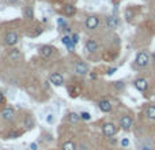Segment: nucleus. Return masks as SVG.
<instances>
[{"mask_svg":"<svg viewBox=\"0 0 155 150\" xmlns=\"http://www.w3.org/2000/svg\"><path fill=\"white\" fill-rule=\"evenodd\" d=\"M132 117L131 116H123L121 117V120H120V124H121V127L124 128V130H129V128L132 127Z\"/></svg>","mask_w":155,"mask_h":150,"instance_id":"obj_7","label":"nucleus"},{"mask_svg":"<svg viewBox=\"0 0 155 150\" xmlns=\"http://www.w3.org/2000/svg\"><path fill=\"white\" fill-rule=\"evenodd\" d=\"M121 145H123L124 147H126V146H128V145H129V139H128V138H124V139L121 140Z\"/></svg>","mask_w":155,"mask_h":150,"instance_id":"obj_24","label":"nucleus"},{"mask_svg":"<svg viewBox=\"0 0 155 150\" xmlns=\"http://www.w3.org/2000/svg\"><path fill=\"white\" fill-rule=\"evenodd\" d=\"M152 58H154V60H155V52H154V53H152Z\"/></svg>","mask_w":155,"mask_h":150,"instance_id":"obj_30","label":"nucleus"},{"mask_svg":"<svg viewBox=\"0 0 155 150\" xmlns=\"http://www.w3.org/2000/svg\"><path fill=\"white\" fill-rule=\"evenodd\" d=\"M14 116H15V111L12 108H6L1 112V119L3 120H12Z\"/></svg>","mask_w":155,"mask_h":150,"instance_id":"obj_6","label":"nucleus"},{"mask_svg":"<svg viewBox=\"0 0 155 150\" xmlns=\"http://www.w3.org/2000/svg\"><path fill=\"white\" fill-rule=\"evenodd\" d=\"M18 34L15 32H8L6 34V44L7 45H15L18 42Z\"/></svg>","mask_w":155,"mask_h":150,"instance_id":"obj_4","label":"nucleus"},{"mask_svg":"<svg viewBox=\"0 0 155 150\" xmlns=\"http://www.w3.org/2000/svg\"><path fill=\"white\" fill-rule=\"evenodd\" d=\"M136 64L139 67H145L148 64V55L145 52H140L137 56H136Z\"/></svg>","mask_w":155,"mask_h":150,"instance_id":"obj_1","label":"nucleus"},{"mask_svg":"<svg viewBox=\"0 0 155 150\" xmlns=\"http://www.w3.org/2000/svg\"><path fill=\"white\" fill-rule=\"evenodd\" d=\"M116 71H117V68H109V70H107V75H113Z\"/></svg>","mask_w":155,"mask_h":150,"instance_id":"obj_25","label":"nucleus"},{"mask_svg":"<svg viewBox=\"0 0 155 150\" xmlns=\"http://www.w3.org/2000/svg\"><path fill=\"white\" fill-rule=\"evenodd\" d=\"M79 119H80V115H78V113H75V112H72V113L68 115V120L71 121V123H78Z\"/></svg>","mask_w":155,"mask_h":150,"instance_id":"obj_17","label":"nucleus"},{"mask_svg":"<svg viewBox=\"0 0 155 150\" xmlns=\"http://www.w3.org/2000/svg\"><path fill=\"white\" fill-rule=\"evenodd\" d=\"M102 132L106 137H113L114 134H116V126L113 124V123H106V124H103L102 127Z\"/></svg>","mask_w":155,"mask_h":150,"instance_id":"obj_2","label":"nucleus"},{"mask_svg":"<svg viewBox=\"0 0 155 150\" xmlns=\"http://www.w3.org/2000/svg\"><path fill=\"white\" fill-rule=\"evenodd\" d=\"M64 14L67 16H71L75 14V7L72 6V4H67V6L64 7Z\"/></svg>","mask_w":155,"mask_h":150,"instance_id":"obj_15","label":"nucleus"},{"mask_svg":"<svg viewBox=\"0 0 155 150\" xmlns=\"http://www.w3.org/2000/svg\"><path fill=\"white\" fill-rule=\"evenodd\" d=\"M139 150H152V149L150 145H142V146L139 147Z\"/></svg>","mask_w":155,"mask_h":150,"instance_id":"obj_23","label":"nucleus"},{"mask_svg":"<svg viewBox=\"0 0 155 150\" xmlns=\"http://www.w3.org/2000/svg\"><path fill=\"white\" fill-rule=\"evenodd\" d=\"M30 149H31V150H37V145L36 143H31V145H30Z\"/></svg>","mask_w":155,"mask_h":150,"instance_id":"obj_28","label":"nucleus"},{"mask_svg":"<svg viewBox=\"0 0 155 150\" xmlns=\"http://www.w3.org/2000/svg\"><path fill=\"white\" fill-rule=\"evenodd\" d=\"M26 16H27V18H33V10L31 8H26Z\"/></svg>","mask_w":155,"mask_h":150,"instance_id":"obj_22","label":"nucleus"},{"mask_svg":"<svg viewBox=\"0 0 155 150\" xmlns=\"http://www.w3.org/2000/svg\"><path fill=\"white\" fill-rule=\"evenodd\" d=\"M52 53H53V48L49 47V45H44V47L39 48V55H41L42 58H49Z\"/></svg>","mask_w":155,"mask_h":150,"instance_id":"obj_9","label":"nucleus"},{"mask_svg":"<svg viewBox=\"0 0 155 150\" xmlns=\"http://www.w3.org/2000/svg\"><path fill=\"white\" fill-rule=\"evenodd\" d=\"M98 48V44L95 40H88L87 42H86V49H87L90 53H93V52H95Z\"/></svg>","mask_w":155,"mask_h":150,"instance_id":"obj_12","label":"nucleus"},{"mask_svg":"<svg viewBox=\"0 0 155 150\" xmlns=\"http://www.w3.org/2000/svg\"><path fill=\"white\" fill-rule=\"evenodd\" d=\"M98 106H99V109L102 112H105V113L112 111V104H110V101H107V100H102V101H99Z\"/></svg>","mask_w":155,"mask_h":150,"instance_id":"obj_10","label":"nucleus"},{"mask_svg":"<svg viewBox=\"0 0 155 150\" xmlns=\"http://www.w3.org/2000/svg\"><path fill=\"white\" fill-rule=\"evenodd\" d=\"M80 119H83V120H90L91 115L88 113V112H82V113H80Z\"/></svg>","mask_w":155,"mask_h":150,"instance_id":"obj_19","label":"nucleus"},{"mask_svg":"<svg viewBox=\"0 0 155 150\" xmlns=\"http://www.w3.org/2000/svg\"><path fill=\"white\" fill-rule=\"evenodd\" d=\"M106 25L109 29H114V27H117V25H118V21H117L116 16H109L106 21Z\"/></svg>","mask_w":155,"mask_h":150,"instance_id":"obj_13","label":"nucleus"},{"mask_svg":"<svg viewBox=\"0 0 155 150\" xmlns=\"http://www.w3.org/2000/svg\"><path fill=\"white\" fill-rule=\"evenodd\" d=\"M19 56H20V52L18 51V49H14V51H11V53L8 55V59L12 60V61H15V60L19 59Z\"/></svg>","mask_w":155,"mask_h":150,"instance_id":"obj_16","label":"nucleus"},{"mask_svg":"<svg viewBox=\"0 0 155 150\" xmlns=\"http://www.w3.org/2000/svg\"><path fill=\"white\" fill-rule=\"evenodd\" d=\"M1 101H3V94L0 93V104H1Z\"/></svg>","mask_w":155,"mask_h":150,"instance_id":"obj_29","label":"nucleus"},{"mask_svg":"<svg viewBox=\"0 0 155 150\" xmlns=\"http://www.w3.org/2000/svg\"><path fill=\"white\" fill-rule=\"evenodd\" d=\"M75 71H76L79 75H84V74H87V71H88L87 64L83 63V61H79V63H76V66H75Z\"/></svg>","mask_w":155,"mask_h":150,"instance_id":"obj_8","label":"nucleus"},{"mask_svg":"<svg viewBox=\"0 0 155 150\" xmlns=\"http://www.w3.org/2000/svg\"><path fill=\"white\" fill-rule=\"evenodd\" d=\"M49 81H50L55 86H61L63 83H64V79H63V75H60L58 72H55L52 74L50 77H49Z\"/></svg>","mask_w":155,"mask_h":150,"instance_id":"obj_3","label":"nucleus"},{"mask_svg":"<svg viewBox=\"0 0 155 150\" xmlns=\"http://www.w3.org/2000/svg\"><path fill=\"white\" fill-rule=\"evenodd\" d=\"M72 41L76 44V42L79 41V35H78V34H74V35H72Z\"/></svg>","mask_w":155,"mask_h":150,"instance_id":"obj_26","label":"nucleus"},{"mask_svg":"<svg viewBox=\"0 0 155 150\" xmlns=\"http://www.w3.org/2000/svg\"><path fill=\"white\" fill-rule=\"evenodd\" d=\"M75 143L74 142H71V140H68V142H65L64 145H63V150H75Z\"/></svg>","mask_w":155,"mask_h":150,"instance_id":"obj_18","label":"nucleus"},{"mask_svg":"<svg viewBox=\"0 0 155 150\" xmlns=\"http://www.w3.org/2000/svg\"><path fill=\"white\" fill-rule=\"evenodd\" d=\"M145 116L151 120H155V106H148V108L145 109Z\"/></svg>","mask_w":155,"mask_h":150,"instance_id":"obj_14","label":"nucleus"},{"mask_svg":"<svg viewBox=\"0 0 155 150\" xmlns=\"http://www.w3.org/2000/svg\"><path fill=\"white\" fill-rule=\"evenodd\" d=\"M18 135H19V134H16V132H12V134L8 135V138H10V139H15V138L18 137Z\"/></svg>","mask_w":155,"mask_h":150,"instance_id":"obj_27","label":"nucleus"},{"mask_svg":"<svg viewBox=\"0 0 155 150\" xmlns=\"http://www.w3.org/2000/svg\"><path fill=\"white\" fill-rule=\"evenodd\" d=\"M57 23L60 26H64V27H67V22H65V19H61V18H58L57 19Z\"/></svg>","mask_w":155,"mask_h":150,"instance_id":"obj_21","label":"nucleus"},{"mask_svg":"<svg viewBox=\"0 0 155 150\" xmlns=\"http://www.w3.org/2000/svg\"><path fill=\"white\" fill-rule=\"evenodd\" d=\"M46 121H48L49 124H52V123H53V121H55V116L52 115V113H49V115L46 116Z\"/></svg>","mask_w":155,"mask_h":150,"instance_id":"obj_20","label":"nucleus"},{"mask_svg":"<svg viewBox=\"0 0 155 150\" xmlns=\"http://www.w3.org/2000/svg\"><path fill=\"white\" fill-rule=\"evenodd\" d=\"M98 25H99V19L97 16H88L87 21H86V27L87 29H95Z\"/></svg>","mask_w":155,"mask_h":150,"instance_id":"obj_5","label":"nucleus"},{"mask_svg":"<svg viewBox=\"0 0 155 150\" xmlns=\"http://www.w3.org/2000/svg\"><path fill=\"white\" fill-rule=\"evenodd\" d=\"M135 86H136V89H137V90H140V92H144V90L147 89V86H148V85H147V81L143 79V78H140V79H137L135 82Z\"/></svg>","mask_w":155,"mask_h":150,"instance_id":"obj_11","label":"nucleus"}]
</instances>
